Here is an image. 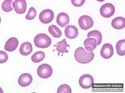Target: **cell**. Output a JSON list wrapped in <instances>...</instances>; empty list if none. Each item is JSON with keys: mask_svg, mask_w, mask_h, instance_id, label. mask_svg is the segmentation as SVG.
<instances>
[{"mask_svg": "<svg viewBox=\"0 0 125 93\" xmlns=\"http://www.w3.org/2000/svg\"><path fill=\"white\" fill-rule=\"evenodd\" d=\"M74 56L78 62L82 64H86L93 60L94 54L93 52H87L83 47H79L75 50Z\"/></svg>", "mask_w": 125, "mask_h": 93, "instance_id": "cell-1", "label": "cell"}, {"mask_svg": "<svg viewBox=\"0 0 125 93\" xmlns=\"http://www.w3.org/2000/svg\"><path fill=\"white\" fill-rule=\"evenodd\" d=\"M34 44L40 48H47L52 43L51 38L45 34H39L34 38Z\"/></svg>", "mask_w": 125, "mask_h": 93, "instance_id": "cell-2", "label": "cell"}, {"mask_svg": "<svg viewBox=\"0 0 125 93\" xmlns=\"http://www.w3.org/2000/svg\"><path fill=\"white\" fill-rule=\"evenodd\" d=\"M37 74L42 79H47L52 76V69L48 64H42L38 67Z\"/></svg>", "mask_w": 125, "mask_h": 93, "instance_id": "cell-3", "label": "cell"}, {"mask_svg": "<svg viewBox=\"0 0 125 93\" xmlns=\"http://www.w3.org/2000/svg\"><path fill=\"white\" fill-rule=\"evenodd\" d=\"M78 24L82 29L86 30L93 27L94 20L90 16L84 15L79 18Z\"/></svg>", "mask_w": 125, "mask_h": 93, "instance_id": "cell-4", "label": "cell"}, {"mask_svg": "<svg viewBox=\"0 0 125 93\" xmlns=\"http://www.w3.org/2000/svg\"><path fill=\"white\" fill-rule=\"evenodd\" d=\"M93 84H94V78L90 74H84L79 79V85L83 89H86L92 87Z\"/></svg>", "mask_w": 125, "mask_h": 93, "instance_id": "cell-5", "label": "cell"}, {"mask_svg": "<svg viewBox=\"0 0 125 93\" xmlns=\"http://www.w3.org/2000/svg\"><path fill=\"white\" fill-rule=\"evenodd\" d=\"M100 12L101 16L104 17L109 18L115 14V6L112 3H106L101 6Z\"/></svg>", "mask_w": 125, "mask_h": 93, "instance_id": "cell-6", "label": "cell"}, {"mask_svg": "<svg viewBox=\"0 0 125 93\" xmlns=\"http://www.w3.org/2000/svg\"><path fill=\"white\" fill-rule=\"evenodd\" d=\"M54 18V13L50 9H46L42 11L40 14L39 19L40 21L43 24L51 23Z\"/></svg>", "mask_w": 125, "mask_h": 93, "instance_id": "cell-7", "label": "cell"}, {"mask_svg": "<svg viewBox=\"0 0 125 93\" xmlns=\"http://www.w3.org/2000/svg\"><path fill=\"white\" fill-rule=\"evenodd\" d=\"M100 53L103 58L105 59H109L114 54L113 46L109 43L104 44L102 46Z\"/></svg>", "mask_w": 125, "mask_h": 93, "instance_id": "cell-8", "label": "cell"}, {"mask_svg": "<svg viewBox=\"0 0 125 93\" xmlns=\"http://www.w3.org/2000/svg\"><path fill=\"white\" fill-rule=\"evenodd\" d=\"M15 11L19 14L25 13L27 9V2L25 0H16L13 3Z\"/></svg>", "mask_w": 125, "mask_h": 93, "instance_id": "cell-9", "label": "cell"}, {"mask_svg": "<svg viewBox=\"0 0 125 93\" xmlns=\"http://www.w3.org/2000/svg\"><path fill=\"white\" fill-rule=\"evenodd\" d=\"M33 78L31 74L28 73H25L21 74L18 79V84L22 87L29 86L32 82Z\"/></svg>", "mask_w": 125, "mask_h": 93, "instance_id": "cell-10", "label": "cell"}, {"mask_svg": "<svg viewBox=\"0 0 125 93\" xmlns=\"http://www.w3.org/2000/svg\"><path fill=\"white\" fill-rule=\"evenodd\" d=\"M65 35L69 39H74L78 36V28L74 26L70 25L66 27L64 30Z\"/></svg>", "mask_w": 125, "mask_h": 93, "instance_id": "cell-11", "label": "cell"}, {"mask_svg": "<svg viewBox=\"0 0 125 93\" xmlns=\"http://www.w3.org/2000/svg\"><path fill=\"white\" fill-rule=\"evenodd\" d=\"M18 45V40L16 37L10 38L6 42L4 46L5 50L12 52L15 50Z\"/></svg>", "mask_w": 125, "mask_h": 93, "instance_id": "cell-12", "label": "cell"}, {"mask_svg": "<svg viewBox=\"0 0 125 93\" xmlns=\"http://www.w3.org/2000/svg\"><path fill=\"white\" fill-rule=\"evenodd\" d=\"M69 17L67 14L65 13H60L56 18L57 24L61 27H65L69 23Z\"/></svg>", "mask_w": 125, "mask_h": 93, "instance_id": "cell-13", "label": "cell"}, {"mask_svg": "<svg viewBox=\"0 0 125 93\" xmlns=\"http://www.w3.org/2000/svg\"><path fill=\"white\" fill-rule=\"evenodd\" d=\"M113 28L116 29H121L125 27V18L123 17H117L114 18L111 23Z\"/></svg>", "mask_w": 125, "mask_h": 93, "instance_id": "cell-14", "label": "cell"}, {"mask_svg": "<svg viewBox=\"0 0 125 93\" xmlns=\"http://www.w3.org/2000/svg\"><path fill=\"white\" fill-rule=\"evenodd\" d=\"M84 45L87 51L89 52H92L97 46V43L95 39L90 37L85 40Z\"/></svg>", "mask_w": 125, "mask_h": 93, "instance_id": "cell-15", "label": "cell"}, {"mask_svg": "<svg viewBox=\"0 0 125 93\" xmlns=\"http://www.w3.org/2000/svg\"><path fill=\"white\" fill-rule=\"evenodd\" d=\"M19 51L22 55L27 56L30 55L32 51V46L31 43L29 42L23 43L20 47Z\"/></svg>", "mask_w": 125, "mask_h": 93, "instance_id": "cell-16", "label": "cell"}, {"mask_svg": "<svg viewBox=\"0 0 125 93\" xmlns=\"http://www.w3.org/2000/svg\"><path fill=\"white\" fill-rule=\"evenodd\" d=\"M56 46V50L58 52V55L60 53H62V55L64 52H68V51L67 50V47H69L70 46L67 44L65 39H63L61 41L59 42Z\"/></svg>", "mask_w": 125, "mask_h": 93, "instance_id": "cell-17", "label": "cell"}, {"mask_svg": "<svg viewBox=\"0 0 125 93\" xmlns=\"http://www.w3.org/2000/svg\"><path fill=\"white\" fill-rule=\"evenodd\" d=\"M88 38L92 37L95 39L97 41V45H99L102 40V35L100 31L96 30H94L90 32L87 35Z\"/></svg>", "mask_w": 125, "mask_h": 93, "instance_id": "cell-18", "label": "cell"}, {"mask_svg": "<svg viewBox=\"0 0 125 93\" xmlns=\"http://www.w3.org/2000/svg\"><path fill=\"white\" fill-rule=\"evenodd\" d=\"M117 53L119 56L125 55V39L119 40L116 45Z\"/></svg>", "mask_w": 125, "mask_h": 93, "instance_id": "cell-19", "label": "cell"}, {"mask_svg": "<svg viewBox=\"0 0 125 93\" xmlns=\"http://www.w3.org/2000/svg\"><path fill=\"white\" fill-rule=\"evenodd\" d=\"M49 33L55 38L60 37L62 35L61 30L55 25H51L49 27Z\"/></svg>", "mask_w": 125, "mask_h": 93, "instance_id": "cell-20", "label": "cell"}, {"mask_svg": "<svg viewBox=\"0 0 125 93\" xmlns=\"http://www.w3.org/2000/svg\"><path fill=\"white\" fill-rule=\"evenodd\" d=\"M45 57V53L42 51H38L35 53L31 57V60L34 63H39L42 61Z\"/></svg>", "mask_w": 125, "mask_h": 93, "instance_id": "cell-21", "label": "cell"}, {"mask_svg": "<svg viewBox=\"0 0 125 93\" xmlns=\"http://www.w3.org/2000/svg\"><path fill=\"white\" fill-rule=\"evenodd\" d=\"M14 2L11 0H4L1 5V8L2 10L5 12H9L13 10Z\"/></svg>", "mask_w": 125, "mask_h": 93, "instance_id": "cell-22", "label": "cell"}, {"mask_svg": "<svg viewBox=\"0 0 125 93\" xmlns=\"http://www.w3.org/2000/svg\"><path fill=\"white\" fill-rule=\"evenodd\" d=\"M57 93H72L71 87L67 84H63L61 85L58 88Z\"/></svg>", "mask_w": 125, "mask_h": 93, "instance_id": "cell-23", "label": "cell"}, {"mask_svg": "<svg viewBox=\"0 0 125 93\" xmlns=\"http://www.w3.org/2000/svg\"><path fill=\"white\" fill-rule=\"evenodd\" d=\"M37 15V12L36 10L33 8L31 7L28 12V13L26 16V18L29 20H33Z\"/></svg>", "mask_w": 125, "mask_h": 93, "instance_id": "cell-24", "label": "cell"}, {"mask_svg": "<svg viewBox=\"0 0 125 93\" xmlns=\"http://www.w3.org/2000/svg\"><path fill=\"white\" fill-rule=\"evenodd\" d=\"M0 63H3L6 62L8 59V56L7 54L2 50L0 51Z\"/></svg>", "mask_w": 125, "mask_h": 93, "instance_id": "cell-25", "label": "cell"}, {"mask_svg": "<svg viewBox=\"0 0 125 93\" xmlns=\"http://www.w3.org/2000/svg\"><path fill=\"white\" fill-rule=\"evenodd\" d=\"M85 0H72V3L76 7H80L82 6L85 2Z\"/></svg>", "mask_w": 125, "mask_h": 93, "instance_id": "cell-26", "label": "cell"}]
</instances>
